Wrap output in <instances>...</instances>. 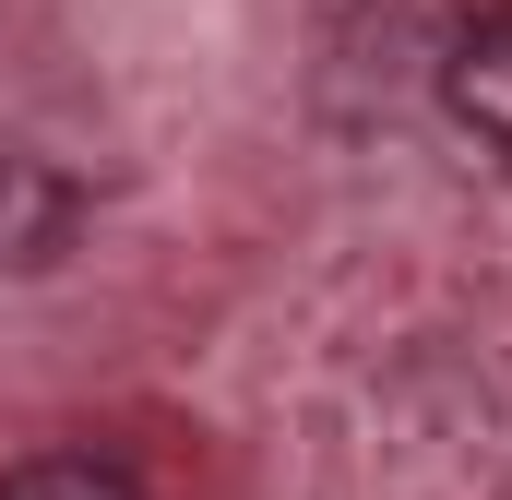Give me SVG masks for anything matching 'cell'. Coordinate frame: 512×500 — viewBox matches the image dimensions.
I'll use <instances>...</instances> for the list:
<instances>
[{
    "mask_svg": "<svg viewBox=\"0 0 512 500\" xmlns=\"http://www.w3.org/2000/svg\"><path fill=\"white\" fill-rule=\"evenodd\" d=\"M441 108H453L465 143L512 155V12H477V24L441 36Z\"/></svg>",
    "mask_w": 512,
    "mask_h": 500,
    "instance_id": "1",
    "label": "cell"
},
{
    "mask_svg": "<svg viewBox=\"0 0 512 500\" xmlns=\"http://www.w3.org/2000/svg\"><path fill=\"white\" fill-rule=\"evenodd\" d=\"M84 239V191L48 155H0V274H48Z\"/></svg>",
    "mask_w": 512,
    "mask_h": 500,
    "instance_id": "2",
    "label": "cell"
},
{
    "mask_svg": "<svg viewBox=\"0 0 512 500\" xmlns=\"http://www.w3.org/2000/svg\"><path fill=\"white\" fill-rule=\"evenodd\" d=\"M0 500H143V489L108 453H24V465H0Z\"/></svg>",
    "mask_w": 512,
    "mask_h": 500,
    "instance_id": "3",
    "label": "cell"
}]
</instances>
